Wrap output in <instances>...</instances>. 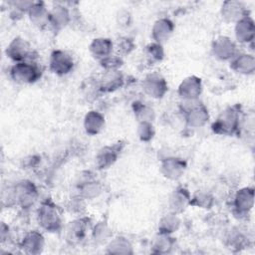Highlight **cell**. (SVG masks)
I'll return each mask as SVG.
<instances>
[{"label":"cell","instance_id":"15","mask_svg":"<svg viewBox=\"0 0 255 255\" xmlns=\"http://www.w3.org/2000/svg\"><path fill=\"white\" fill-rule=\"evenodd\" d=\"M22 246L27 250V252H31V253L39 252L43 246V237L41 236V234L37 232L29 233L24 238Z\"/></svg>","mask_w":255,"mask_h":255},{"label":"cell","instance_id":"4","mask_svg":"<svg viewBox=\"0 0 255 255\" xmlns=\"http://www.w3.org/2000/svg\"><path fill=\"white\" fill-rule=\"evenodd\" d=\"M143 89L145 92L154 98L162 97V95L166 91V85L163 79L156 75L148 76L143 82Z\"/></svg>","mask_w":255,"mask_h":255},{"label":"cell","instance_id":"3","mask_svg":"<svg viewBox=\"0 0 255 255\" xmlns=\"http://www.w3.org/2000/svg\"><path fill=\"white\" fill-rule=\"evenodd\" d=\"M6 53L12 60L19 63L23 62V60L28 57L30 54V47L25 40L21 38H15L7 47Z\"/></svg>","mask_w":255,"mask_h":255},{"label":"cell","instance_id":"5","mask_svg":"<svg viewBox=\"0 0 255 255\" xmlns=\"http://www.w3.org/2000/svg\"><path fill=\"white\" fill-rule=\"evenodd\" d=\"M39 221L46 229H56L59 225L60 220L57 213V210L49 205H43L39 210Z\"/></svg>","mask_w":255,"mask_h":255},{"label":"cell","instance_id":"13","mask_svg":"<svg viewBox=\"0 0 255 255\" xmlns=\"http://www.w3.org/2000/svg\"><path fill=\"white\" fill-rule=\"evenodd\" d=\"M34 193L35 188L30 182H22L16 187V196L24 206L33 202Z\"/></svg>","mask_w":255,"mask_h":255},{"label":"cell","instance_id":"23","mask_svg":"<svg viewBox=\"0 0 255 255\" xmlns=\"http://www.w3.org/2000/svg\"><path fill=\"white\" fill-rule=\"evenodd\" d=\"M103 82H104L105 87L108 88L111 91V90H114L115 88H117L121 85L122 76L120 74H118L117 72L112 70L111 73L107 75V78H105Z\"/></svg>","mask_w":255,"mask_h":255},{"label":"cell","instance_id":"18","mask_svg":"<svg viewBox=\"0 0 255 255\" xmlns=\"http://www.w3.org/2000/svg\"><path fill=\"white\" fill-rule=\"evenodd\" d=\"M253 201V192L247 188L240 190L236 197V206L240 211H247L251 208Z\"/></svg>","mask_w":255,"mask_h":255},{"label":"cell","instance_id":"12","mask_svg":"<svg viewBox=\"0 0 255 255\" xmlns=\"http://www.w3.org/2000/svg\"><path fill=\"white\" fill-rule=\"evenodd\" d=\"M208 119L207 111L203 107H193L187 114V122L190 126L200 127L205 124Z\"/></svg>","mask_w":255,"mask_h":255},{"label":"cell","instance_id":"19","mask_svg":"<svg viewBox=\"0 0 255 255\" xmlns=\"http://www.w3.org/2000/svg\"><path fill=\"white\" fill-rule=\"evenodd\" d=\"M117 156H118V153L114 147L113 148L105 147L98 154V163L102 168H106L107 166H110L111 164H113Z\"/></svg>","mask_w":255,"mask_h":255},{"label":"cell","instance_id":"8","mask_svg":"<svg viewBox=\"0 0 255 255\" xmlns=\"http://www.w3.org/2000/svg\"><path fill=\"white\" fill-rule=\"evenodd\" d=\"M254 32V26L252 20L249 18L243 17L241 18L236 26V36L239 41L246 42L250 41L253 37Z\"/></svg>","mask_w":255,"mask_h":255},{"label":"cell","instance_id":"20","mask_svg":"<svg viewBox=\"0 0 255 255\" xmlns=\"http://www.w3.org/2000/svg\"><path fill=\"white\" fill-rule=\"evenodd\" d=\"M31 19L36 23H43L44 21L49 20V13L45 9V7L41 3H33L31 8L29 9Z\"/></svg>","mask_w":255,"mask_h":255},{"label":"cell","instance_id":"21","mask_svg":"<svg viewBox=\"0 0 255 255\" xmlns=\"http://www.w3.org/2000/svg\"><path fill=\"white\" fill-rule=\"evenodd\" d=\"M49 19L53 22V24L59 26V25H65L68 22L69 19V13L65 7L58 6L55 7L53 12L49 15Z\"/></svg>","mask_w":255,"mask_h":255},{"label":"cell","instance_id":"17","mask_svg":"<svg viewBox=\"0 0 255 255\" xmlns=\"http://www.w3.org/2000/svg\"><path fill=\"white\" fill-rule=\"evenodd\" d=\"M113 44L109 39H95L91 45V51L98 57H107L111 53Z\"/></svg>","mask_w":255,"mask_h":255},{"label":"cell","instance_id":"6","mask_svg":"<svg viewBox=\"0 0 255 255\" xmlns=\"http://www.w3.org/2000/svg\"><path fill=\"white\" fill-rule=\"evenodd\" d=\"M200 81L195 77L185 79L179 87V94L182 98L187 100H193L200 94Z\"/></svg>","mask_w":255,"mask_h":255},{"label":"cell","instance_id":"1","mask_svg":"<svg viewBox=\"0 0 255 255\" xmlns=\"http://www.w3.org/2000/svg\"><path fill=\"white\" fill-rule=\"evenodd\" d=\"M39 69L35 65L27 62H19L11 69V76L18 83H32L39 78Z\"/></svg>","mask_w":255,"mask_h":255},{"label":"cell","instance_id":"26","mask_svg":"<svg viewBox=\"0 0 255 255\" xmlns=\"http://www.w3.org/2000/svg\"><path fill=\"white\" fill-rule=\"evenodd\" d=\"M171 201H173L172 203V208L174 210H177L178 208H180L179 206H185V203L187 201V196L183 193V192H175L174 195L170 198Z\"/></svg>","mask_w":255,"mask_h":255},{"label":"cell","instance_id":"10","mask_svg":"<svg viewBox=\"0 0 255 255\" xmlns=\"http://www.w3.org/2000/svg\"><path fill=\"white\" fill-rule=\"evenodd\" d=\"M213 49H214V54H216V57L220 59H227L233 55L234 46L228 38L221 37L217 39Z\"/></svg>","mask_w":255,"mask_h":255},{"label":"cell","instance_id":"25","mask_svg":"<svg viewBox=\"0 0 255 255\" xmlns=\"http://www.w3.org/2000/svg\"><path fill=\"white\" fill-rule=\"evenodd\" d=\"M139 129H138V133L139 136L141 137V139L143 140H147L150 137H152L153 131H152V126H150L149 123L147 122H143L139 125Z\"/></svg>","mask_w":255,"mask_h":255},{"label":"cell","instance_id":"22","mask_svg":"<svg viewBox=\"0 0 255 255\" xmlns=\"http://www.w3.org/2000/svg\"><path fill=\"white\" fill-rule=\"evenodd\" d=\"M235 67L238 71L241 73H249L253 71L254 68V61L252 57H249V55H242L240 58L236 60L234 63Z\"/></svg>","mask_w":255,"mask_h":255},{"label":"cell","instance_id":"9","mask_svg":"<svg viewBox=\"0 0 255 255\" xmlns=\"http://www.w3.org/2000/svg\"><path fill=\"white\" fill-rule=\"evenodd\" d=\"M172 29H173V26L169 20L160 19L155 23L152 30V34L154 39L160 43L168 39L169 35L172 32Z\"/></svg>","mask_w":255,"mask_h":255},{"label":"cell","instance_id":"11","mask_svg":"<svg viewBox=\"0 0 255 255\" xmlns=\"http://www.w3.org/2000/svg\"><path fill=\"white\" fill-rule=\"evenodd\" d=\"M104 126V118L97 112H90L85 119V128L86 130L91 133L95 134L98 133Z\"/></svg>","mask_w":255,"mask_h":255},{"label":"cell","instance_id":"16","mask_svg":"<svg viewBox=\"0 0 255 255\" xmlns=\"http://www.w3.org/2000/svg\"><path fill=\"white\" fill-rule=\"evenodd\" d=\"M222 14L229 20L243 18V7L239 2H225L222 6Z\"/></svg>","mask_w":255,"mask_h":255},{"label":"cell","instance_id":"14","mask_svg":"<svg viewBox=\"0 0 255 255\" xmlns=\"http://www.w3.org/2000/svg\"><path fill=\"white\" fill-rule=\"evenodd\" d=\"M162 169L165 176L170 178H177L184 169L183 162L176 158H168L163 164Z\"/></svg>","mask_w":255,"mask_h":255},{"label":"cell","instance_id":"2","mask_svg":"<svg viewBox=\"0 0 255 255\" xmlns=\"http://www.w3.org/2000/svg\"><path fill=\"white\" fill-rule=\"evenodd\" d=\"M51 69L57 74H67L73 68L72 58L63 51H55L51 57Z\"/></svg>","mask_w":255,"mask_h":255},{"label":"cell","instance_id":"24","mask_svg":"<svg viewBox=\"0 0 255 255\" xmlns=\"http://www.w3.org/2000/svg\"><path fill=\"white\" fill-rule=\"evenodd\" d=\"M178 219L175 216H166L160 222V227L164 230L163 232H172L178 226Z\"/></svg>","mask_w":255,"mask_h":255},{"label":"cell","instance_id":"7","mask_svg":"<svg viewBox=\"0 0 255 255\" xmlns=\"http://www.w3.org/2000/svg\"><path fill=\"white\" fill-rule=\"evenodd\" d=\"M235 127H236V116L232 111H227L214 124L213 128L216 132L227 133V132H232Z\"/></svg>","mask_w":255,"mask_h":255}]
</instances>
